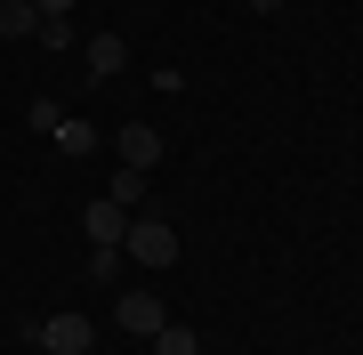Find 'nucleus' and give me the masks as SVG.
Masks as SVG:
<instances>
[{"mask_svg": "<svg viewBox=\"0 0 363 355\" xmlns=\"http://www.w3.org/2000/svg\"><path fill=\"white\" fill-rule=\"evenodd\" d=\"M121 250H130L138 266H169V259H178V226H169V218H130Z\"/></svg>", "mask_w": 363, "mask_h": 355, "instance_id": "nucleus-1", "label": "nucleus"}, {"mask_svg": "<svg viewBox=\"0 0 363 355\" xmlns=\"http://www.w3.org/2000/svg\"><path fill=\"white\" fill-rule=\"evenodd\" d=\"M33 339H40V355H89V347H97V323L81 315V307H65V315H49Z\"/></svg>", "mask_w": 363, "mask_h": 355, "instance_id": "nucleus-2", "label": "nucleus"}, {"mask_svg": "<svg viewBox=\"0 0 363 355\" xmlns=\"http://www.w3.org/2000/svg\"><path fill=\"white\" fill-rule=\"evenodd\" d=\"M113 323L130 331V339H154V331L169 323V307L154 299V291H121V299H113Z\"/></svg>", "mask_w": 363, "mask_h": 355, "instance_id": "nucleus-3", "label": "nucleus"}, {"mask_svg": "<svg viewBox=\"0 0 363 355\" xmlns=\"http://www.w3.org/2000/svg\"><path fill=\"white\" fill-rule=\"evenodd\" d=\"M113 154H121V170H154V162H162V130H154V121H121Z\"/></svg>", "mask_w": 363, "mask_h": 355, "instance_id": "nucleus-4", "label": "nucleus"}, {"mask_svg": "<svg viewBox=\"0 0 363 355\" xmlns=\"http://www.w3.org/2000/svg\"><path fill=\"white\" fill-rule=\"evenodd\" d=\"M81 226H89V242H105V250H121V235H130V210H121L113 194H97L89 210H81Z\"/></svg>", "mask_w": 363, "mask_h": 355, "instance_id": "nucleus-5", "label": "nucleus"}, {"mask_svg": "<svg viewBox=\"0 0 363 355\" xmlns=\"http://www.w3.org/2000/svg\"><path fill=\"white\" fill-rule=\"evenodd\" d=\"M81 49H89V81H113L121 65H130V40L121 33H97V40H81Z\"/></svg>", "mask_w": 363, "mask_h": 355, "instance_id": "nucleus-6", "label": "nucleus"}, {"mask_svg": "<svg viewBox=\"0 0 363 355\" xmlns=\"http://www.w3.org/2000/svg\"><path fill=\"white\" fill-rule=\"evenodd\" d=\"M57 154H97V121L89 113H65V121H57Z\"/></svg>", "mask_w": 363, "mask_h": 355, "instance_id": "nucleus-7", "label": "nucleus"}, {"mask_svg": "<svg viewBox=\"0 0 363 355\" xmlns=\"http://www.w3.org/2000/svg\"><path fill=\"white\" fill-rule=\"evenodd\" d=\"M0 33L9 40H40V9L33 0H0Z\"/></svg>", "mask_w": 363, "mask_h": 355, "instance_id": "nucleus-8", "label": "nucleus"}, {"mask_svg": "<svg viewBox=\"0 0 363 355\" xmlns=\"http://www.w3.org/2000/svg\"><path fill=\"white\" fill-rule=\"evenodd\" d=\"M154 355H202V339H194L186 323H162V331H154Z\"/></svg>", "mask_w": 363, "mask_h": 355, "instance_id": "nucleus-9", "label": "nucleus"}, {"mask_svg": "<svg viewBox=\"0 0 363 355\" xmlns=\"http://www.w3.org/2000/svg\"><path fill=\"white\" fill-rule=\"evenodd\" d=\"M25 121H33L40 137H57V121H65V106H57V97H33V106H25Z\"/></svg>", "mask_w": 363, "mask_h": 355, "instance_id": "nucleus-10", "label": "nucleus"}, {"mask_svg": "<svg viewBox=\"0 0 363 355\" xmlns=\"http://www.w3.org/2000/svg\"><path fill=\"white\" fill-rule=\"evenodd\" d=\"M40 49H73V16H40Z\"/></svg>", "mask_w": 363, "mask_h": 355, "instance_id": "nucleus-11", "label": "nucleus"}, {"mask_svg": "<svg viewBox=\"0 0 363 355\" xmlns=\"http://www.w3.org/2000/svg\"><path fill=\"white\" fill-rule=\"evenodd\" d=\"M113 275H121V250L97 242V250H89V283H113Z\"/></svg>", "mask_w": 363, "mask_h": 355, "instance_id": "nucleus-12", "label": "nucleus"}, {"mask_svg": "<svg viewBox=\"0 0 363 355\" xmlns=\"http://www.w3.org/2000/svg\"><path fill=\"white\" fill-rule=\"evenodd\" d=\"M138 194H145V170H121V178H113V202H121V210H138Z\"/></svg>", "mask_w": 363, "mask_h": 355, "instance_id": "nucleus-13", "label": "nucleus"}, {"mask_svg": "<svg viewBox=\"0 0 363 355\" xmlns=\"http://www.w3.org/2000/svg\"><path fill=\"white\" fill-rule=\"evenodd\" d=\"M33 9H40V16H73L81 0H33Z\"/></svg>", "mask_w": 363, "mask_h": 355, "instance_id": "nucleus-14", "label": "nucleus"}, {"mask_svg": "<svg viewBox=\"0 0 363 355\" xmlns=\"http://www.w3.org/2000/svg\"><path fill=\"white\" fill-rule=\"evenodd\" d=\"M250 9H259V16H274V9H283V0H250Z\"/></svg>", "mask_w": 363, "mask_h": 355, "instance_id": "nucleus-15", "label": "nucleus"}]
</instances>
